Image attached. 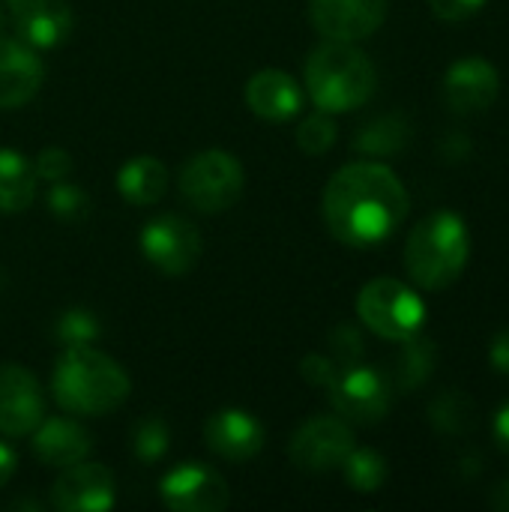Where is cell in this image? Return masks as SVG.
Wrapping results in <instances>:
<instances>
[{"mask_svg": "<svg viewBox=\"0 0 509 512\" xmlns=\"http://www.w3.org/2000/svg\"><path fill=\"white\" fill-rule=\"evenodd\" d=\"M408 189L381 162H351L324 189V222L330 234L354 249L384 243L408 216Z\"/></svg>", "mask_w": 509, "mask_h": 512, "instance_id": "obj_1", "label": "cell"}, {"mask_svg": "<svg viewBox=\"0 0 509 512\" xmlns=\"http://www.w3.org/2000/svg\"><path fill=\"white\" fill-rule=\"evenodd\" d=\"M129 375L108 354L78 345L63 348L51 372V393L57 405L78 417H102L129 399Z\"/></svg>", "mask_w": 509, "mask_h": 512, "instance_id": "obj_2", "label": "cell"}, {"mask_svg": "<svg viewBox=\"0 0 509 512\" xmlns=\"http://www.w3.org/2000/svg\"><path fill=\"white\" fill-rule=\"evenodd\" d=\"M378 87L375 63L354 45L327 39L306 60V90L318 111L345 114L372 99Z\"/></svg>", "mask_w": 509, "mask_h": 512, "instance_id": "obj_3", "label": "cell"}, {"mask_svg": "<svg viewBox=\"0 0 509 512\" xmlns=\"http://www.w3.org/2000/svg\"><path fill=\"white\" fill-rule=\"evenodd\" d=\"M471 258L465 219L453 210H435L414 225L405 243V270L426 291L453 285Z\"/></svg>", "mask_w": 509, "mask_h": 512, "instance_id": "obj_4", "label": "cell"}, {"mask_svg": "<svg viewBox=\"0 0 509 512\" xmlns=\"http://www.w3.org/2000/svg\"><path fill=\"white\" fill-rule=\"evenodd\" d=\"M177 183L198 213H222L240 201L246 171L228 150H201L183 165Z\"/></svg>", "mask_w": 509, "mask_h": 512, "instance_id": "obj_5", "label": "cell"}, {"mask_svg": "<svg viewBox=\"0 0 509 512\" xmlns=\"http://www.w3.org/2000/svg\"><path fill=\"white\" fill-rule=\"evenodd\" d=\"M357 315L375 336L402 342L423 330L426 303L399 279H372L357 297Z\"/></svg>", "mask_w": 509, "mask_h": 512, "instance_id": "obj_6", "label": "cell"}, {"mask_svg": "<svg viewBox=\"0 0 509 512\" xmlns=\"http://www.w3.org/2000/svg\"><path fill=\"white\" fill-rule=\"evenodd\" d=\"M333 408L345 423L357 426H375L387 417L393 402V387L381 369L372 366H345L339 369L336 381L327 387Z\"/></svg>", "mask_w": 509, "mask_h": 512, "instance_id": "obj_7", "label": "cell"}, {"mask_svg": "<svg viewBox=\"0 0 509 512\" xmlns=\"http://www.w3.org/2000/svg\"><path fill=\"white\" fill-rule=\"evenodd\" d=\"M138 243H141L144 258L165 276H186L201 258L198 228L177 213L150 219L144 225Z\"/></svg>", "mask_w": 509, "mask_h": 512, "instance_id": "obj_8", "label": "cell"}, {"mask_svg": "<svg viewBox=\"0 0 509 512\" xmlns=\"http://www.w3.org/2000/svg\"><path fill=\"white\" fill-rule=\"evenodd\" d=\"M351 450L354 432L342 417H312L294 432L288 444L291 462L306 474H327L342 468Z\"/></svg>", "mask_w": 509, "mask_h": 512, "instance_id": "obj_9", "label": "cell"}, {"mask_svg": "<svg viewBox=\"0 0 509 512\" xmlns=\"http://www.w3.org/2000/svg\"><path fill=\"white\" fill-rule=\"evenodd\" d=\"M162 504L177 512H222L231 504L225 477L201 462H183L162 477Z\"/></svg>", "mask_w": 509, "mask_h": 512, "instance_id": "obj_10", "label": "cell"}, {"mask_svg": "<svg viewBox=\"0 0 509 512\" xmlns=\"http://www.w3.org/2000/svg\"><path fill=\"white\" fill-rule=\"evenodd\" d=\"M45 420L39 381L18 363H0V432L9 438L30 435Z\"/></svg>", "mask_w": 509, "mask_h": 512, "instance_id": "obj_11", "label": "cell"}, {"mask_svg": "<svg viewBox=\"0 0 509 512\" xmlns=\"http://www.w3.org/2000/svg\"><path fill=\"white\" fill-rule=\"evenodd\" d=\"M309 18L324 39L360 42L387 21V0H309Z\"/></svg>", "mask_w": 509, "mask_h": 512, "instance_id": "obj_12", "label": "cell"}, {"mask_svg": "<svg viewBox=\"0 0 509 512\" xmlns=\"http://www.w3.org/2000/svg\"><path fill=\"white\" fill-rule=\"evenodd\" d=\"M114 477L99 462H75L63 468L51 486V507L60 512H108L114 507Z\"/></svg>", "mask_w": 509, "mask_h": 512, "instance_id": "obj_13", "label": "cell"}, {"mask_svg": "<svg viewBox=\"0 0 509 512\" xmlns=\"http://www.w3.org/2000/svg\"><path fill=\"white\" fill-rule=\"evenodd\" d=\"M501 93V75L486 57H462L444 75V99L456 114H480L495 105Z\"/></svg>", "mask_w": 509, "mask_h": 512, "instance_id": "obj_14", "label": "cell"}, {"mask_svg": "<svg viewBox=\"0 0 509 512\" xmlns=\"http://www.w3.org/2000/svg\"><path fill=\"white\" fill-rule=\"evenodd\" d=\"M267 432L258 417L240 408H225L207 417L204 444L213 456L225 462H249L264 450Z\"/></svg>", "mask_w": 509, "mask_h": 512, "instance_id": "obj_15", "label": "cell"}, {"mask_svg": "<svg viewBox=\"0 0 509 512\" xmlns=\"http://www.w3.org/2000/svg\"><path fill=\"white\" fill-rule=\"evenodd\" d=\"M12 12L21 42L30 48H57L69 39L75 15L66 0H3Z\"/></svg>", "mask_w": 509, "mask_h": 512, "instance_id": "obj_16", "label": "cell"}, {"mask_svg": "<svg viewBox=\"0 0 509 512\" xmlns=\"http://www.w3.org/2000/svg\"><path fill=\"white\" fill-rule=\"evenodd\" d=\"M45 78V66L21 39H0V108H21L27 105Z\"/></svg>", "mask_w": 509, "mask_h": 512, "instance_id": "obj_17", "label": "cell"}, {"mask_svg": "<svg viewBox=\"0 0 509 512\" xmlns=\"http://www.w3.org/2000/svg\"><path fill=\"white\" fill-rule=\"evenodd\" d=\"M246 105L270 123H285L300 114L303 90L282 69H261L246 84Z\"/></svg>", "mask_w": 509, "mask_h": 512, "instance_id": "obj_18", "label": "cell"}, {"mask_svg": "<svg viewBox=\"0 0 509 512\" xmlns=\"http://www.w3.org/2000/svg\"><path fill=\"white\" fill-rule=\"evenodd\" d=\"M30 435H33L36 459L57 471H63L75 462H84L93 447L87 429L66 417H45Z\"/></svg>", "mask_w": 509, "mask_h": 512, "instance_id": "obj_19", "label": "cell"}, {"mask_svg": "<svg viewBox=\"0 0 509 512\" xmlns=\"http://www.w3.org/2000/svg\"><path fill=\"white\" fill-rule=\"evenodd\" d=\"M117 192L132 207H150L168 192V168L156 156H135L117 171Z\"/></svg>", "mask_w": 509, "mask_h": 512, "instance_id": "obj_20", "label": "cell"}, {"mask_svg": "<svg viewBox=\"0 0 509 512\" xmlns=\"http://www.w3.org/2000/svg\"><path fill=\"white\" fill-rule=\"evenodd\" d=\"M36 171L27 156L0 147V213H21L36 198Z\"/></svg>", "mask_w": 509, "mask_h": 512, "instance_id": "obj_21", "label": "cell"}, {"mask_svg": "<svg viewBox=\"0 0 509 512\" xmlns=\"http://www.w3.org/2000/svg\"><path fill=\"white\" fill-rule=\"evenodd\" d=\"M432 369H435V345L429 339H420V333H414V336L399 342L393 366L384 375H387L393 390L411 393V390H417L420 384L429 381Z\"/></svg>", "mask_w": 509, "mask_h": 512, "instance_id": "obj_22", "label": "cell"}, {"mask_svg": "<svg viewBox=\"0 0 509 512\" xmlns=\"http://www.w3.org/2000/svg\"><path fill=\"white\" fill-rule=\"evenodd\" d=\"M408 141H411V123L402 114H381L357 132L354 147L366 156L384 159L402 153Z\"/></svg>", "mask_w": 509, "mask_h": 512, "instance_id": "obj_23", "label": "cell"}, {"mask_svg": "<svg viewBox=\"0 0 509 512\" xmlns=\"http://www.w3.org/2000/svg\"><path fill=\"white\" fill-rule=\"evenodd\" d=\"M345 480L354 492L372 495L387 483V459L375 450H351V456L342 462Z\"/></svg>", "mask_w": 509, "mask_h": 512, "instance_id": "obj_24", "label": "cell"}, {"mask_svg": "<svg viewBox=\"0 0 509 512\" xmlns=\"http://www.w3.org/2000/svg\"><path fill=\"white\" fill-rule=\"evenodd\" d=\"M432 426L444 435H462L474 423V402L462 390H447L441 393L432 408H429Z\"/></svg>", "mask_w": 509, "mask_h": 512, "instance_id": "obj_25", "label": "cell"}, {"mask_svg": "<svg viewBox=\"0 0 509 512\" xmlns=\"http://www.w3.org/2000/svg\"><path fill=\"white\" fill-rule=\"evenodd\" d=\"M171 447V429L162 417H144L132 429V453L144 462L153 465L159 462Z\"/></svg>", "mask_w": 509, "mask_h": 512, "instance_id": "obj_26", "label": "cell"}, {"mask_svg": "<svg viewBox=\"0 0 509 512\" xmlns=\"http://www.w3.org/2000/svg\"><path fill=\"white\" fill-rule=\"evenodd\" d=\"M102 327L99 318L87 309H66L57 324H54V339L63 348H78V345H93L99 339Z\"/></svg>", "mask_w": 509, "mask_h": 512, "instance_id": "obj_27", "label": "cell"}, {"mask_svg": "<svg viewBox=\"0 0 509 512\" xmlns=\"http://www.w3.org/2000/svg\"><path fill=\"white\" fill-rule=\"evenodd\" d=\"M48 213H54L60 222H69V225H78L90 216V198L81 186H72V183H51L48 189Z\"/></svg>", "mask_w": 509, "mask_h": 512, "instance_id": "obj_28", "label": "cell"}, {"mask_svg": "<svg viewBox=\"0 0 509 512\" xmlns=\"http://www.w3.org/2000/svg\"><path fill=\"white\" fill-rule=\"evenodd\" d=\"M336 144V123L327 111L306 117L297 129V147L306 156H324Z\"/></svg>", "mask_w": 509, "mask_h": 512, "instance_id": "obj_29", "label": "cell"}, {"mask_svg": "<svg viewBox=\"0 0 509 512\" xmlns=\"http://www.w3.org/2000/svg\"><path fill=\"white\" fill-rule=\"evenodd\" d=\"M75 162L72 156L63 150V147H45L39 150V156L33 159V171L39 180H48V183H57V180H66L72 174Z\"/></svg>", "mask_w": 509, "mask_h": 512, "instance_id": "obj_30", "label": "cell"}, {"mask_svg": "<svg viewBox=\"0 0 509 512\" xmlns=\"http://www.w3.org/2000/svg\"><path fill=\"white\" fill-rule=\"evenodd\" d=\"M330 345L336 351V363L345 369V366H354L360 357H363V336L357 327L351 324H339L333 333H330Z\"/></svg>", "mask_w": 509, "mask_h": 512, "instance_id": "obj_31", "label": "cell"}, {"mask_svg": "<svg viewBox=\"0 0 509 512\" xmlns=\"http://www.w3.org/2000/svg\"><path fill=\"white\" fill-rule=\"evenodd\" d=\"M339 369H342V366H339L336 360L324 357V354H309V357H303V363H300L303 381L312 384V387H324V390L336 381Z\"/></svg>", "mask_w": 509, "mask_h": 512, "instance_id": "obj_32", "label": "cell"}, {"mask_svg": "<svg viewBox=\"0 0 509 512\" xmlns=\"http://www.w3.org/2000/svg\"><path fill=\"white\" fill-rule=\"evenodd\" d=\"M486 0H429V9L441 18V21H465L471 15H477L483 9Z\"/></svg>", "mask_w": 509, "mask_h": 512, "instance_id": "obj_33", "label": "cell"}, {"mask_svg": "<svg viewBox=\"0 0 509 512\" xmlns=\"http://www.w3.org/2000/svg\"><path fill=\"white\" fill-rule=\"evenodd\" d=\"M489 363L495 366V372H501V375H507L509 378V330H501V333L492 339Z\"/></svg>", "mask_w": 509, "mask_h": 512, "instance_id": "obj_34", "label": "cell"}, {"mask_svg": "<svg viewBox=\"0 0 509 512\" xmlns=\"http://www.w3.org/2000/svg\"><path fill=\"white\" fill-rule=\"evenodd\" d=\"M492 432H495V441L498 447L509 456V402L495 414V423H492Z\"/></svg>", "mask_w": 509, "mask_h": 512, "instance_id": "obj_35", "label": "cell"}, {"mask_svg": "<svg viewBox=\"0 0 509 512\" xmlns=\"http://www.w3.org/2000/svg\"><path fill=\"white\" fill-rule=\"evenodd\" d=\"M15 465H18V459H15V450L9 447V444H3L0 441V489L12 480V474H15Z\"/></svg>", "mask_w": 509, "mask_h": 512, "instance_id": "obj_36", "label": "cell"}, {"mask_svg": "<svg viewBox=\"0 0 509 512\" xmlns=\"http://www.w3.org/2000/svg\"><path fill=\"white\" fill-rule=\"evenodd\" d=\"M444 150H450V159H462V156H468L474 150V144L465 135H450L444 141Z\"/></svg>", "mask_w": 509, "mask_h": 512, "instance_id": "obj_37", "label": "cell"}, {"mask_svg": "<svg viewBox=\"0 0 509 512\" xmlns=\"http://www.w3.org/2000/svg\"><path fill=\"white\" fill-rule=\"evenodd\" d=\"M489 504H492L495 510L509 512V480H504V483H498V486H495V492L489 495Z\"/></svg>", "mask_w": 509, "mask_h": 512, "instance_id": "obj_38", "label": "cell"}, {"mask_svg": "<svg viewBox=\"0 0 509 512\" xmlns=\"http://www.w3.org/2000/svg\"><path fill=\"white\" fill-rule=\"evenodd\" d=\"M6 36V12H3V6H0V39Z\"/></svg>", "mask_w": 509, "mask_h": 512, "instance_id": "obj_39", "label": "cell"}]
</instances>
